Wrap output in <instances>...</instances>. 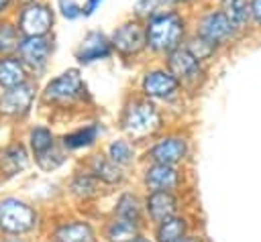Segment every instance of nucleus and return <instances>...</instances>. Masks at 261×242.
<instances>
[{
  "instance_id": "a878e982",
  "label": "nucleus",
  "mask_w": 261,
  "mask_h": 242,
  "mask_svg": "<svg viewBox=\"0 0 261 242\" xmlns=\"http://www.w3.org/2000/svg\"><path fill=\"white\" fill-rule=\"evenodd\" d=\"M51 142H53V136H51V132L47 128H35L31 132V144H33V148H35L37 155L49 150L51 148Z\"/></svg>"
},
{
  "instance_id": "5701e85b",
  "label": "nucleus",
  "mask_w": 261,
  "mask_h": 242,
  "mask_svg": "<svg viewBox=\"0 0 261 242\" xmlns=\"http://www.w3.org/2000/svg\"><path fill=\"white\" fill-rule=\"evenodd\" d=\"M18 45H20V37H18L16 26H12L8 22H2L0 24V53L18 51Z\"/></svg>"
},
{
  "instance_id": "aec40b11",
  "label": "nucleus",
  "mask_w": 261,
  "mask_h": 242,
  "mask_svg": "<svg viewBox=\"0 0 261 242\" xmlns=\"http://www.w3.org/2000/svg\"><path fill=\"white\" fill-rule=\"evenodd\" d=\"M59 242H92V230L88 224H67L57 232Z\"/></svg>"
},
{
  "instance_id": "7ed1b4c3",
  "label": "nucleus",
  "mask_w": 261,
  "mask_h": 242,
  "mask_svg": "<svg viewBox=\"0 0 261 242\" xmlns=\"http://www.w3.org/2000/svg\"><path fill=\"white\" fill-rule=\"evenodd\" d=\"M161 126V116L149 102H135L126 108L122 118V128L133 136H145Z\"/></svg>"
},
{
  "instance_id": "dca6fc26",
  "label": "nucleus",
  "mask_w": 261,
  "mask_h": 242,
  "mask_svg": "<svg viewBox=\"0 0 261 242\" xmlns=\"http://www.w3.org/2000/svg\"><path fill=\"white\" fill-rule=\"evenodd\" d=\"M147 209L151 214L153 220L157 222H163L167 218L173 216L175 211V199L169 191H153L147 199Z\"/></svg>"
},
{
  "instance_id": "393cba45",
  "label": "nucleus",
  "mask_w": 261,
  "mask_h": 242,
  "mask_svg": "<svg viewBox=\"0 0 261 242\" xmlns=\"http://www.w3.org/2000/svg\"><path fill=\"white\" fill-rule=\"evenodd\" d=\"M116 209H118V216L124 220L137 222V218H139V201L135 195H122Z\"/></svg>"
},
{
  "instance_id": "f257e3e1",
  "label": "nucleus",
  "mask_w": 261,
  "mask_h": 242,
  "mask_svg": "<svg viewBox=\"0 0 261 242\" xmlns=\"http://www.w3.org/2000/svg\"><path fill=\"white\" fill-rule=\"evenodd\" d=\"M147 47L157 53H171L181 47L186 35V18L175 10H159L147 18Z\"/></svg>"
},
{
  "instance_id": "ddd939ff",
  "label": "nucleus",
  "mask_w": 261,
  "mask_h": 242,
  "mask_svg": "<svg viewBox=\"0 0 261 242\" xmlns=\"http://www.w3.org/2000/svg\"><path fill=\"white\" fill-rule=\"evenodd\" d=\"M177 181H179L177 171L171 165H163V163H155L145 175V185L151 191H169L177 185Z\"/></svg>"
},
{
  "instance_id": "f03ea898",
  "label": "nucleus",
  "mask_w": 261,
  "mask_h": 242,
  "mask_svg": "<svg viewBox=\"0 0 261 242\" xmlns=\"http://www.w3.org/2000/svg\"><path fill=\"white\" fill-rule=\"evenodd\" d=\"M196 33L202 35L204 39H208L210 43H214L216 47L228 45V43L239 35V31L232 26V22H230L228 16L222 12V8L206 10V12L200 16V20H198Z\"/></svg>"
},
{
  "instance_id": "423d86ee",
  "label": "nucleus",
  "mask_w": 261,
  "mask_h": 242,
  "mask_svg": "<svg viewBox=\"0 0 261 242\" xmlns=\"http://www.w3.org/2000/svg\"><path fill=\"white\" fill-rule=\"evenodd\" d=\"M110 41L120 55L130 57L141 53L147 47V31L139 20H126L120 26H116Z\"/></svg>"
},
{
  "instance_id": "b1692460",
  "label": "nucleus",
  "mask_w": 261,
  "mask_h": 242,
  "mask_svg": "<svg viewBox=\"0 0 261 242\" xmlns=\"http://www.w3.org/2000/svg\"><path fill=\"white\" fill-rule=\"evenodd\" d=\"M96 136H98V128H96V126H88V128H84V130H80V132H73V134L65 136L63 142H65L67 148H77V146L90 144Z\"/></svg>"
},
{
  "instance_id": "412c9836",
  "label": "nucleus",
  "mask_w": 261,
  "mask_h": 242,
  "mask_svg": "<svg viewBox=\"0 0 261 242\" xmlns=\"http://www.w3.org/2000/svg\"><path fill=\"white\" fill-rule=\"evenodd\" d=\"M118 163H114L112 159L108 161V159H104V157H96L94 161H92V169H94V173H96V177H100L102 181H106V183H116V181H120V169L116 167Z\"/></svg>"
},
{
  "instance_id": "f3484780",
  "label": "nucleus",
  "mask_w": 261,
  "mask_h": 242,
  "mask_svg": "<svg viewBox=\"0 0 261 242\" xmlns=\"http://www.w3.org/2000/svg\"><path fill=\"white\" fill-rule=\"evenodd\" d=\"M0 83L4 87H14L24 83V67L18 59L12 57L0 59Z\"/></svg>"
},
{
  "instance_id": "20e7f679",
  "label": "nucleus",
  "mask_w": 261,
  "mask_h": 242,
  "mask_svg": "<svg viewBox=\"0 0 261 242\" xmlns=\"http://www.w3.org/2000/svg\"><path fill=\"white\" fill-rule=\"evenodd\" d=\"M53 26V12L47 4L29 2L18 14V28L27 37H45Z\"/></svg>"
},
{
  "instance_id": "cd10ccee",
  "label": "nucleus",
  "mask_w": 261,
  "mask_h": 242,
  "mask_svg": "<svg viewBox=\"0 0 261 242\" xmlns=\"http://www.w3.org/2000/svg\"><path fill=\"white\" fill-rule=\"evenodd\" d=\"M159 6H163L161 0H137V2H135L137 14L147 16V18L153 16V14H157V12H159Z\"/></svg>"
},
{
  "instance_id": "f8f14e48",
  "label": "nucleus",
  "mask_w": 261,
  "mask_h": 242,
  "mask_svg": "<svg viewBox=\"0 0 261 242\" xmlns=\"http://www.w3.org/2000/svg\"><path fill=\"white\" fill-rule=\"evenodd\" d=\"M33 100V87L29 83H20L14 87H8V92L0 98V110L4 114H22Z\"/></svg>"
},
{
  "instance_id": "9b49d317",
  "label": "nucleus",
  "mask_w": 261,
  "mask_h": 242,
  "mask_svg": "<svg viewBox=\"0 0 261 242\" xmlns=\"http://www.w3.org/2000/svg\"><path fill=\"white\" fill-rule=\"evenodd\" d=\"M51 53V43L45 37H24L18 45L20 59L31 67H43Z\"/></svg>"
},
{
  "instance_id": "4be33fe9",
  "label": "nucleus",
  "mask_w": 261,
  "mask_h": 242,
  "mask_svg": "<svg viewBox=\"0 0 261 242\" xmlns=\"http://www.w3.org/2000/svg\"><path fill=\"white\" fill-rule=\"evenodd\" d=\"M186 49L192 53V55H196L200 61H208L210 57H214V53H216V45L214 43H210L208 39H204L202 35H194L190 41H188V45H186Z\"/></svg>"
},
{
  "instance_id": "c756f323",
  "label": "nucleus",
  "mask_w": 261,
  "mask_h": 242,
  "mask_svg": "<svg viewBox=\"0 0 261 242\" xmlns=\"http://www.w3.org/2000/svg\"><path fill=\"white\" fill-rule=\"evenodd\" d=\"M12 163V171H16V169H20L22 165H24V150L20 148V146H12V148H8L6 153H4V163Z\"/></svg>"
},
{
  "instance_id": "4468645a",
  "label": "nucleus",
  "mask_w": 261,
  "mask_h": 242,
  "mask_svg": "<svg viewBox=\"0 0 261 242\" xmlns=\"http://www.w3.org/2000/svg\"><path fill=\"white\" fill-rule=\"evenodd\" d=\"M151 159L155 163H163V165H173L177 161L184 159L186 155V142L181 138H165L161 142H157L151 148Z\"/></svg>"
},
{
  "instance_id": "6ab92c4d",
  "label": "nucleus",
  "mask_w": 261,
  "mask_h": 242,
  "mask_svg": "<svg viewBox=\"0 0 261 242\" xmlns=\"http://www.w3.org/2000/svg\"><path fill=\"white\" fill-rule=\"evenodd\" d=\"M106 236H108L110 242H135V240L139 238V236H137V226H135V222L124 220V218L112 222Z\"/></svg>"
},
{
  "instance_id": "bb28decb",
  "label": "nucleus",
  "mask_w": 261,
  "mask_h": 242,
  "mask_svg": "<svg viewBox=\"0 0 261 242\" xmlns=\"http://www.w3.org/2000/svg\"><path fill=\"white\" fill-rule=\"evenodd\" d=\"M110 159H112L114 163H118V165L128 163V161L133 159V148H130V144L124 142V140L112 142V144H110Z\"/></svg>"
},
{
  "instance_id": "1a4fd4ad",
  "label": "nucleus",
  "mask_w": 261,
  "mask_h": 242,
  "mask_svg": "<svg viewBox=\"0 0 261 242\" xmlns=\"http://www.w3.org/2000/svg\"><path fill=\"white\" fill-rule=\"evenodd\" d=\"M177 89H179V79L169 69L167 71L165 69H153V71H147L143 77V92L149 98L165 100V98L175 96Z\"/></svg>"
},
{
  "instance_id": "c85d7f7f",
  "label": "nucleus",
  "mask_w": 261,
  "mask_h": 242,
  "mask_svg": "<svg viewBox=\"0 0 261 242\" xmlns=\"http://www.w3.org/2000/svg\"><path fill=\"white\" fill-rule=\"evenodd\" d=\"M94 189H96V181L92 179V177H84V175H80L75 181H73V191L75 193H80V195H90V193H94Z\"/></svg>"
},
{
  "instance_id": "a211bd4d",
  "label": "nucleus",
  "mask_w": 261,
  "mask_h": 242,
  "mask_svg": "<svg viewBox=\"0 0 261 242\" xmlns=\"http://www.w3.org/2000/svg\"><path fill=\"white\" fill-rule=\"evenodd\" d=\"M186 232V222L181 218H167L157 228V240L159 242H179Z\"/></svg>"
},
{
  "instance_id": "473e14b6",
  "label": "nucleus",
  "mask_w": 261,
  "mask_h": 242,
  "mask_svg": "<svg viewBox=\"0 0 261 242\" xmlns=\"http://www.w3.org/2000/svg\"><path fill=\"white\" fill-rule=\"evenodd\" d=\"M100 2H102V0H86V4L82 6V14H84V16H90V14L100 6Z\"/></svg>"
},
{
  "instance_id": "6e6552de",
  "label": "nucleus",
  "mask_w": 261,
  "mask_h": 242,
  "mask_svg": "<svg viewBox=\"0 0 261 242\" xmlns=\"http://www.w3.org/2000/svg\"><path fill=\"white\" fill-rule=\"evenodd\" d=\"M84 81L80 77V73L75 69H69L65 73H61L59 77H55L47 89H45V100H53V102H71L75 98H80L84 94Z\"/></svg>"
},
{
  "instance_id": "72a5a7b5",
  "label": "nucleus",
  "mask_w": 261,
  "mask_h": 242,
  "mask_svg": "<svg viewBox=\"0 0 261 242\" xmlns=\"http://www.w3.org/2000/svg\"><path fill=\"white\" fill-rule=\"evenodd\" d=\"M196 0H161V4H167V6H181V4H192Z\"/></svg>"
},
{
  "instance_id": "2eb2a0df",
  "label": "nucleus",
  "mask_w": 261,
  "mask_h": 242,
  "mask_svg": "<svg viewBox=\"0 0 261 242\" xmlns=\"http://www.w3.org/2000/svg\"><path fill=\"white\" fill-rule=\"evenodd\" d=\"M220 8L239 33L247 31V26L251 24V2L249 0H220Z\"/></svg>"
},
{
  "instance_id": "39448f33",
  "label": "nucleus",
  "mask_w": 261,
  "mask_h": 242,
  "mask_svg": "<svg viewBox=\"0 0 261 242\" xmlns=\"http://www.w3.org/2000/svg\"><path fill=\"white\" fill-rule=\"evenodd\" d=\"M167 69L179 79V83L196 85L204 77L202 61L192 55L186 47H177L175 51L167 53Z\"/></svg>"
},
{
  "instance_id": "2f4dec72",
  "label": "nucleus",
  "mask_w": 261,
  "mask_h": 242,
  "mask_svg": "<svg viewBox=\"0 0 261 242\" xmlns=\"http://www.w3.org/2000/svg\"><path fill=\"white\" fill-rule=\"evenodd\" d=\"M251 2V22L261 28V0H249Z\"/></svg>"
},
{
  "instance_id": "c9c22d12",
  "label": "nucleus",
  "mask_w": 261,
  "mask_h": 242,
  "mask_svg": "<svg viewBox=\"0 0 261 242\" xmlns=\"http://www.w3.org/2000/svg\"><path fill=\"white\" fill-rule=\"evenodd\" d=\"M179 242H198V240H194V238H181Z\"/></svg>"
},
{
  "instance_id": "9d476101",
  "label": "nucleus",
  "mask_w": 261,
  "mask_h": 242,
  "mask_svg": "<svg viewBox=\"0 0 261 242\" xmlns=\"http://www.w3.org/2000/svg\"><path fill=\"white\" fill-rule=\"evenodd\" d=\"M112 41H108L102 33H88L86 39L82 41L75 57L80 63H92L98 59H106L112 53Z\"/></svg>"
},
{
  "instance_id": "f704fd0d",
  "label": "nucleus",
  "mask_w": 261,
  "mask_h": 242,
  "mask_svg": "<svg viewBox=\"0 0 261 242\" xmlns=\"http://www.w3.org/2000/svg\"><path fill=\"white\" fill-rule=\"evenodd\" d=\"M8 4H10V0H0V12H4Z\"/></svg>"
},
{
  "instance_id": "e433bc0d",
  "label": "nucleus",
  "mask_w": 261,
  "mask_h": 242,
  "mask_svg": "<svg viewBox=\"0 0 261 242\" xmlns=\"http://www.w3.org/2000/svg\"><path fill=\"white\" fill-rule=\"evenodd\" d=\"M18 2H22V4H29V2H35V0H18Z\"/></svg>"
},
{
  "instance_id": "4c0bfd02",
  "label": "nucleus",
  "mask_w": 261,
  "mask_h": 242,
  "mask_svg": "<svg viewBox=\"0 0 261 242\" xmlns=\"http://www.w3.org/2000/svg\"><path fill=\"white\" fill-rule=\"evenodd\" d=\"M135 242H149V240H145V238H137Z\"/></svg>"
},
{
  "instance_id": "0eeeda50",
  "label": "nucleus",
  "mask_w": 261,
  "mask_h": 242,
  "mask_svg": "<svg viewBox=\"0 0 261 242\" xmlns=\"http://www.w3.org/2000/svg\"><path fill=\"white\" fill-rule=\"evenodd\" d=\"M35 220H37L35 211L22 201L6 199L0 203V228H4L6 232L12 234L27 232L35 226Z\"/></svg>"
},
{
  "instance_id": "7c9ffc66",
  "label": "nucleus",
  "mask_w": 261,
  "mask_h": 242,
  "mask_svg": "<svg viewBox=\"0 0 261 242\" xmlns=\"http://www.w3.org/2000/svg\"><path fill=\"white\" fill-rule=\"evenodd\" d=\"M59 8H61L65 18H77L82 14V8L73 0H59Z\"/></svg>"
}]
</instances>
